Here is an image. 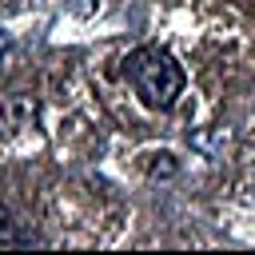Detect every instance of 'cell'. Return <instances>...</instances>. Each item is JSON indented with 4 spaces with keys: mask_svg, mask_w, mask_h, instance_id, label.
I'll return each instance as SVG.
<instances>
[{
    "mask_svg": "<svg viewBox=\"0 0 255 255\" xmlns=\"http://www.w3.org/2000/svg\"><path fill=\"white\" fill-rule=\"evenodd\" d=\"M128 80L147 108H171L175 96L183 92V68L171 60V52H163L155 44L135 48L128 56Z\"/></svg>",
    "mask_w": 255,
    "mask_h": 255,
    "instance_id": "obj_1",
    "label": "cell"
},
{
    "mask_svg": "<svg viewBox=\"0 0 255 255\" xmlns=\"http://www.w3.org/2000/svg\"><path fill=\"white\" fill-rule=\"evenodd\" d=\"M0 243H4V247H32V243H40V239L28 235V231H20V223L12 219V211L0 207Z\"/></svg>",
    "mask_w": 255,
    "mask_h": 255,
    "instance_id": "obj_2",
    "label": "cell"
}]
</instances>
